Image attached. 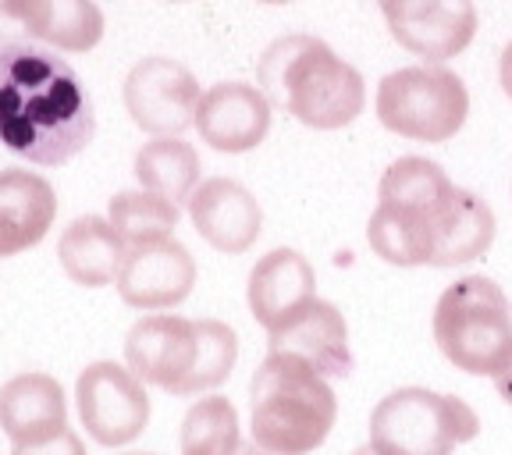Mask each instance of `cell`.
I'll list each match as a JSON object with an SVG mask.
<instances>
[{
	"mask_svg": "<svg viewBox=\"0 0 512 455\" xmlns=\"http://www.w3.org/2000/svg\"><path fill=\"white\" fill-rule=\"evenodd\" d=\"M367 242L395 267H463L495 242V214L427 157H399L381 175Z\"/></svg>",
	"mask_w": 512,
	"mask_h": 455,
	"instance_id": "cell-1",
	"label": "cell"
},
{
	"mask_svg": "<svg viewBox=\"0 0 512 455\" xmlns=\"http://www.w3.org/2000/svg\"><path fill=\"white\" fill-rule=\"evenodd\" d=\"M93 100L64 57L0 43V143L40 168H61L93 143Z\"/></svg>",
	"mask_w": 512,
	"mask_h": 455,
	"instance_id": "cell-2",
	"label": "cell"
},
{
	"mask_svg": "<svg viewBox=\"0 0 512 455\" xmlns=\"http://www.w3.org/2000/svg\"><path fill=\"white\" fill-rule=\"evenodd\" d=\"M260 89L285 114L317 132H335L360 118L367 107V82L324 40L292 32L264 50L256 64Z\"/></svg>",
	"mask_w": 512,
	"mask_h": 455,
	"instance_id": "cell-3",
	"label": "cell"
},
{
	"mask_svg": "<svg viewBox=\"0 0 512 455\" xmlns=\"http://www.w3.org/2000/svg\"><path fill=\"white\" fill-rule=\"evenodd\" d=\"M239 360V335L221 320L150 313L125 338V363L143 384L189 399L228 381Z\"/></svg>",
	"mask_w": 512,
	"mask_h": 455,
	"instance_id": "cell-4",
	"label": "cell"
},
{
	"mask_svg": "<svg viewBox=\"0 0 512 455\" xmlns=\"http://www.w3.org/2000/svg\"><path fill=\"white\" fill-rule=\"evenodd\" d=\"M253 445L267 455H310L328 441L338 399L324 374L299 356L267 352L253 374Z\"/></svg>",
	"mask_w": 512,
	"mask_h": 455,
	"instance_id": "cell-5",
	"label": "cell"
},
{
	"mask_svg": "<svg viewBox=\"0 0 512 455\" xmlns=\"http://www.w3.org/2000/svg\"><path fill=\"white\" fill-rule=\"evenodd\" d=\"M434 342L463 374L495 377L512 356V306L484 274L459 278L434 306Z\"/></svg>",
	"mask_w": 512,
	"mask_h": 455,
	"instance_id": "cell-6",
	"label": "cell"
},
{
	"mask_svg": "<svg viewBox=\"0 0 512 455\" xmlns=\"http://www.w3.org/2000/svg\"><path fill=\"white\" fill-rule=\"evenodd\" d=\"M477 431L480 416L463 399L431 388H399L370 413V448L377 455H452Z\"/></svg>",
	"mask_w": 512,
	"mask_h": 455,
	"instance_id": "cell-7",
	"label": "cell"
},
{
	"mask_svg": "<svg viewBox=\"0 0 512 455\" xmlns=\"http://www.w3.org/2000/svg\"><path fill=\"white\" fill-rule=\"evenodd\" d=\"M470 114V93L441 64H409L377 86V118L388 132L413 143H448Z\"/></svg>",
	"mask_w": 512,
	"mask_h": 455,
	"instance_id": "cell-8",
	"label": "cell"
},
{
	"mask_svg": "<svg viewBox=\"0 0 512 455\" xmlns=\"http://www.w3.org/2000/svg\"><path fill=\"white\" fill-rule=\"evenodd\" d=\"M75 402L86 434L104 448L136 441L150 424V395L121 363H89L75 381Z\"/></svg>",
	"mask_w": 512,
	"mask_h": 455,
	"instance_id": "cell-9",
	"label": "cell"
},
{
	"mask_svg": "<svg viewBox=\"0 0 512 455\" xmlns=\"http://www.w3.org/2000/svg\"><path fill=\"white\" fill-rule=\"evenodd\" d=\"M200 100L203 93L196 75L171 57H143L132 64L125 79L128 118L150 136H182L185 128L196 125Z\"/></svg>",
	"mask_w": 512,
	"mask_h": 455,
	"instance_id": "cell-10",
	"label": "cell"
},
{
	"mask_svg": "<svg viewBox=\"0 0 512 455\" xmlns=\"http://www.w3.org/2000/svg\"><path fill=\"white\" fill-rule=\"evenodd\" d=\"M402 50L441 64L459 57L477 36L473 0H377Z\"/></svg>",
	"mask_w": 512,
	"mask_h": 455,
	"instance_id": "cell-11",
	"label": "cell"
},
{
	"mask_svg": "<svg viewBox=\"0 0 512 455\" xmlns=\"http://www.w3.org/2000/svg\"><path fill=\"white\" fill-rule=\"evenodd\" d=\"M32 40L86 54L104 40V11L96 0H0V43Z\"/></svg>",
	"mask_w": 512,
	"mask_h": 455,
	"instance_id": "cell-12",
	"label": "cell"
},
{
	"mask_svg": "<svg viewBox=\"0 0 512 455\" xmlns=\"http://www.w3.org/2000/svg\"><path fill=\"white\" fill-rule=\"evenodd\" d=\"M196 256L175 239L132 246L118 274V296L125 306L143 313L175 310L192 296L196 285Z\"/></svg>",
	"mask_w": 512,
	"mask_h": 455,
	"instance_id": "cell-13",
	"label": "cell"
},
{
	"mask_svg": "<svg viewBox=\"0 0 512 455\" xmlns=\"http://www.w3.org/2000/svg\"><path fill=\"white\" fill-rule=\"evenodd\" d=\"M189 221L217 253L239 256L264 232V210L256 196L235 178H207L189 196Z\"/></svg>",
	"mask_w": 512,
	"mask_h": 455,
	"instance_id": "cell-14",
	"label": "cell"
},
{
	"mask_svg": "<svg viewBox=\"0 0 512 455\" xmlns=\"http://www.w3.org/2000/svg\"><path fill=\"white\" fill-rule=\"evenodd\" d=\"M196 128L203 143L217 153L256 150L271 132V100L249 82H217L203 93Z\"/></svg>",
	"mask_w": 512,
	"mask_h": 455,
	"instance_id": "cell-15",
	"label": "cell"
},
{
	"mask_svg": "<svg viewBox=\"0 0 512 455\" xmlns=\"http://www.w3.org/2000/svg\"><path fill=\"white\" fill-rule=\"evenodd\" d=\"M267 349L299 356V360H306L324 377L352 374V349L345 317L338 313V306L324 303V299H310L285 324L267 331Z\"/></svg>",
	"mask_w": 512,
	"mask_h": 455,
	"instance_id": "cell-16",
	"label": "cell"
},
{
	"mask_svg": "<svg viewBox=\"0 0 512 455\" xmlns=\"http://www.w3.org/2000/svg\"><path fill=\"white\" fill-rule=\"evenodd\" d=\"M246 299H249V310H253L256 324L274 331L296 310H303L310 299H317V274H313V264L299 249H271V253L260 256L256 267L249 271Z\"/></svg>",
	"mask_w": 512,
	"mask_h": 455,
	"instance_id": "cell-17",
	"label": "cell"
},
{
	"mask_svg": "<svg viewBox=\"0 0 512 455\" xmlns=\"http://www.w3.org/2000/svg\"><path fill=\"white\" fill-rule=\"evenodd\" d=\"M57 217V196L32 171H0V260L40 246Z\"/></svg>",
	"mask_w": 512,
	"mask_h": 455,
	"instance_id": "cell-18",
	"label": "cell"
},
{
	"mask_svg": "<svg viewBox=\"0 0 512 455\" xmlns=\"http://www.w3.org/2000/svg\"><path fill=\"white\" fill-rule=\"evenodd\" d=\"M64 427H68V402L57 377L29 370L0 384V431L15 445L50 438Z\"/></svg>",
	"mask_w": 512,
	"mask_h": 455,
	"instance_id": "cell-19",
	"label": "cell"
},
{
	"mask_svg": "<svg viewBox=\"0 0 512 455\" xmlns=\"http://www.w3.org/2000/svg\"><path fill=\"white\" fill-rule=\"evenodd\" d=\"M57 256H61L64 274L82 288H104L118 281L121 264H125L128 246L114 232V224L104 217L86 214L75 217L57 239Z\"/></svg>",
	"mask_w": 512,
	"mask_h": 455,
	"instance_id": "cell-20",
	"label": "cell"
},
{
	"mask_svg": "<svg viewBox=\"0 0 512 455\" xmlns=\"http://www.w3.org/2000/svg\"><path fill=\"white\" fill-rule=\"evenodd\" d=\"M136 178L146 192L171 203H189L200 185V153L182 136H153L136 153Z\"/></svg>",
	"mask_w": 512,
	"mask_h": 455,
	"instance_id": "cell-21",
	"label": "cell"
},
{
	"mask_svg": "<svg viewBox=\"0 0 512 455\" xmlns=\"http://www.w3.org/2000/svg\"><path fill=\"white\" fill-rule=\"evenodd\" d=\"M107 221L114 224V232L121 235L128 249L132 246H150V242L175 239L178 228V203L164 200L157 192H118L107 203Z\"/></svg>",
	"mask_w": 512,
	"mask_h": 455,
	"instance_id": "cell-22",
	"label": "cell"
},
{
	"mask_svg": "<svg viewBox=\"0 0 512 455\" xmlns=\"http://www.w3.org/2000/svg\"><path fill=\"white\" fill-rule=\"evenodd\" d=\"M182 455H239V409L221 395L200 399L182 420Z\"/></svg>",
	"mask_w": 512,
	"mask_h": 455,
	"instance_id": "cell-23",
	"label": "cell"
},
{
	"mask_svg": "<svg viewBox=\"0 0 512 455\" xmlns=\"http://www.w3.org/2000/svg\"><path fill=\"white\" fill-rule=\"evenodd\" d=\"M11 455H86V445H82V438L72 431V427H64V431L50 434V438L15 445Z\"/></svg>",
	"mask_w": 512,
	"mask_h": 455,
	"instance_id": "cell-24",
	"label": "cell"
},
{
	"mask_svg": "<svg viewBox=\"0 0 512 455\" xmlns=\"http://www.w3.org/2000/svg\"><path fill=\"white\" fill-rule=\"evenodd\" d=\"M495 388H498V395H502V399L512 406V356L505 360V367L495 374Z\"/></svg>",
	"mask_w": 512,
	"mask_h": 455,
	"instance_id": "cell-25",
	"label": "cell"
},
{
	"mask_svg": "<svg viewBox=\"0 0 512 455\" xmlns=\"http://www.w3.org/2000/svg\"><path fill=\"white\" fill-rule=\"evenodd\" d=\"M498 79H502L505 96L512 100V43L502 50V61H498Z\"/></svg>",
	"mask_w": 512,
	"mask_h": 455,
	"instance_id": "cell-26",
	"label": "cell"
},
{
	"mask_svg": "<svg viewBox=\"0 0 512 455\" xmlns=\"http://www.w3.org/2000/svg\"><path fill=\"white\" fill-rule=\"evenodd\" d=\"M239 455H267V452H264V448H256V445H242Z\"/></svg>",
	"mask_w": 512,
	"mask_h": 455,
	"instance_id": "cell-27",
	"label": "cell"
},
{
	"mask_svg": "<svg viewBox=\"0 0 512 455\" xmlns=\"http://www.w3.org/2000/svg\"><path fill=\"white\" fill-rule=\"evenodd\" d=\"M352 455H377V452H374V448H370V445H363V448H356V452H352Z\"/></svg>",
	"mask_w": 512,
	"mask_h": 455,
	"instance_id": "cell-28",
	"label": "cell"
},
{
	"mask_svg": "<svg viewBox=\"0 0 512 455\" xmlns=\"http://www.w3.org/2000/svg\"><path fill=\"white\" fill-rule=\"evenodd\" d=\"M260 4H292V0H260Z\"/></svg>",
	"mask_w": 512,
	"mask_h": 455,
	"instance_id": "cell-29",
	"label": "cell"
},
{
	"mask_svg": "<svg viewBox=\"0 0 512 455\" xmlns=\"http://www.w3.org/2000/svg\"><path fill=\"white\" fill-rule=\"evenodd\" d=\"M125 455H153V452H125Z\"/></svg>",
	"mask_w": 512,
	"mask_h": 455,
	"instance_id": "cell-30",
	"label": "cell"
},
{
	"mask_svg": "<svg viewBox=\"0 0 512 455\" xmlns=\"http://www.w3.org/2000/svg\"><path fill=\"white\" fill-rule=\"evenodd\" d=\"M171 4H185V0H171Z\"/></svg>",
	"mask_w": 512,
	"mask_h": 455,
	"instance_id": "cell-31",
	"label": "cell"
}]
</instances>
